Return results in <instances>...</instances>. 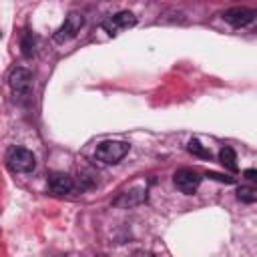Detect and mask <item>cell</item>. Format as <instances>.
I'll return each instance as SVG.
<instances>
[{"mask_svg":"<svg viewBox=\"0 0 257 257\" xmlns=\"http://www.w3.org/2000/svg\"><path fill=\"white\" fill-rule=\"evenodd\" d=\"M6 165L14 173H30L36 167V159L28 149L22 147H12L6 153Z\"/></svg>","mask_w":257,"mask_h":257,"instance_id":"1","label":"cell"},{"mask_svg":"<svg viewBox=\"0 0 257 257\" xmlns=\"http://www.w3.org/2000/svg\"><path fill=\"white\" fill-rule=\"evenodd\" d=\"M126 153H128V143L122 141H104L96 147V159L106 165L118 163L120 159H124Z\"/></svg>","mask_w":257,"mask_h":257,"instance_id":"2","label":"cell"},{"mask_svg":"<svg viewBox=\"0 0 257 257\" xmlns=\"http://www.w3.org/2000/svg\"><path fill=\"white\" fill-rule=\"evenodd\" d=\"M82 26H84V16H82L80 12H70V14L64 18V22L60 24V28L56 30V34H54V42L62 44V42L74 38V36L80 32Z\"/></svg>","mask_w":257,"mask_h":257,"instance_id":"3","label":"cell"},{"mask_svg":"<svg viewBox=\"0 0 257 257\" xmlns=\"http://www.w3.org/2000/svg\"><path fill=\"white\" fill-rule=\"evenodd\" d=\"M173 183H175V187L181 191V193H185V195H193L197 189H199V185H201V175L195 171V169H179L175 175H173Z\"/></svg>","mask_w":257,"mask_h":257,"instance_id":"4","label":"cell"},{"mask_svg":"<svg viewBox=\"0 0 257 257\" xmlns=\"http://www.w3.org/2000/svg\"><path fill=\"white\" fill-rule=\"evenodd\" d=\"M8 84L14 94L18 96H28L32 88V74L26 68H14L8 76Z\"/></svg>","mask_w":257,"mask_h":257,"instance_id":"5","label":"cell"},{"mask_svg":"<svg viewBox=\"0 0 257 257\" xmlns=\"http://www.w3.org/2000/svg\"><path fill=\"white\" fill-rule=\"evenodd\" d=\"M135 24H137L135 14H133V12H128V10H120V12H116L114 16L106 18V20L102 22V28H104L110 36H114L118 30L131 28V26H135Z\"/></svg>","mask_w":257,"mask_h":257,"instance_id":"6","label":"cell"},{"mask_svg":"<svg viewBox=\"0 0 257 257\" xmlns=\"http://www.w3.org/2000/svg\"><path fill=\"white\" fill-rule=\"evenodd\" d=\"M223 18L231 26L243 28V26H247V24H251L255 20V10L245 8V6H233V8H229V10L223 12Z\"/></svg>","mask_w":257,"mask_h":257,"instance_id":"7","label":"cell"},{"mask_svg":"<svg viewBox=\"0 0 257 257\" xmlns=\"http://www.w3.org/2000/svg\"><path fill=\"white\" fill-rule=\"evenodd\" d=\"M48 189L56 195H64L72 191V179L66 173H52L48 177Z\"/></svg>","mask_w":257,"mask_h":257,"instance_id":"8","label":"cell"},{"mask_svg":"<svg viewBox=\"0 0 257 257\" xmlns=\"http://www.w3.org/2000/svg\"><path fill=\"white\" fill-rule=\"evenodd\" d=\"M145 191L143 189H135V191H126L122 197H118L116 201H114V205H118V207H133V205H139L141 201H145Z\"/></svg>","mask_w":257,"mask_h":257,"instance_id":"9","label":"cell"},{"mask_svg":"<svg viewBox=\"0 0 257 257\" xmlns=\"http://www.w3.org/2000/svg\"><path fill=\"white\" fill-rule=\"evenodd\" d=\"M219 161L223 167H227L229 171H237V155L231 147H223L219 151Z\"/></svg>","mask_w":257,"mask_h":257,"instance_id":"10","label":"cell"},{"mask_svg":"<svg viewBox=\"0 0 257 257\" xmlns=\"http://www.w3.org/2000/svg\"><path fill=\"white\" fill-rule=\"evenodd\" d=\"M237 197L243 201V203H255V199H257V189L255 187H249V185H245V187H239V191H237Z\"/></svg>","mask_w":257,"mask_h":257,"instance_id":"11","label":"cell"},{"mask_svg":"<svg viewBox=\"0 0 257 257\" xmlns=\"http://www.w3.org/2000/svg\"><path fill=\"white\" fill-rule=\"evenodd\" d=\"M189 151H191L193 155L203 157V159H209V157H211V153H209V151H207V149H205V147H203V145H201L197 139H193V141L189 143Z\"/></svg>","mask_w":257,"mask_h":257,"instance_id":"12","label":"cell"},{"mask_svg":"<svg viewBox=\"0 0 257 257\" xmlns=\"http://www.w3.org/2000/svg\"><path fill=\"white\" fill-rule=\"evenodd\" d=\"M20 46H22V54H24L26 58H30L32 52H34V42H32V36H30L28 32L22 36V44H20Z\"/></svg>","mask_w":257,"mask_h":257,"instance_id":"13","label":"cell"},{"mask_svg":"<svg viewBox=\"0 0 257 257\" xmlns=\"http://www.w3.org/2000/svg\"><path fill=\"white\" fill-rule=\"evenodd\" d=\"M209 177H213V179H217V181H223V183H233L231 177H223V175H219V173H209Z\"/></svg>","mask_w":257,"mask_h":257,"instance_id":"14","label":"cell"},{"mask_svg":"<svg viewBox=\"0 0 257 257\" xmlns=\"http://www.w3.org/2000/svg\"><path fill=\"white\" fill-rule=\"evenodd\" d=\"M133 257H153V255H151V253H147V251H137Z\"/></svg>","mask_w":257,"mask_h":257,"instance_id":"15","label":"cell"},{"mask_svg":"<svg viewBox=\"0 0 257 257\" xmlns=\"http://www.w3.org/2000/svg\"><path fill=\"white\" fill-rule=\"evenodd\" d=\"M245 175H247V179H255V169H249V171H245Z\"/></svg>","mask_w":257,"mask_h":257,"instance_id":"16","label":"cell"}]
</instances>
